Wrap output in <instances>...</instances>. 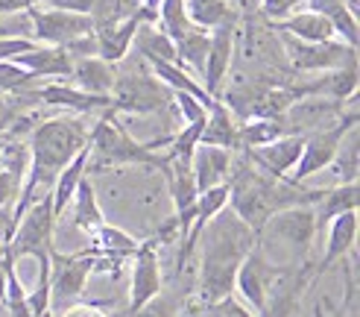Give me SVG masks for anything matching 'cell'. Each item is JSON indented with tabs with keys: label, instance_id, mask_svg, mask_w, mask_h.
Here are the masks:
<instances>
[{
	"label": "cell",
	"instance_id": "cell-41",
	"mask_svg": "<svg viewBox=\"0 0 360 317\" xmlns=\"http://www.w3.org/2000/svg\"><path fill=\"white\" fill-rule=\"evenodd\" d=\"M15 232V215L9 206H0V247H6Z\"/></svg>",
	"mask_w": 360,
	"mask_h": 317
},
{
	"label": "cell",
	"instance_id": "cell-43",
	"mask_svg": "<svg viewBox=\"0 0 360 317\" xmlns=\"http://www.w3.org/2000/svg\"><path fill=\"white\" fill-rule=\"evenodd\" d=\"M6 299V261H4V253H0V303Z\"/></svg>",
	"mask_w": 360,
	"mask_h": 317
},
{
	"label": "cell",
	"instance_id": "cell-7",
	"mask_svg": "<svg viewBox=\"0 0 360 317\" xmlns=\"http://www.w3.org/2000/svg\"><path fill=\"white\" fill-rule=\"evenodd\" d=\"M352 127H357V112H354V109H352L349 115H343V118H340L334 127H328V130L304 132L302 156H299V162H296V168L290 170V176H287V180H290V182H308L311 176L328 170L331 162H334V156H337V150H340V144H343L346 132H349Z\"/></svg>",
	"mask_w": 360,
	"mask_h": 317
},
{
	"label": "cell",
	"instance_id": "cell-42",
	"mask_svg": "<svg viewBox=\"0 0 360 317\" xmlns=\"http://www.w3.org/2000/svg\"><path fill=\"white\" fill-rule=\"evenodd\" d=\"M258 6H261V0H235L238 15H255Z\"/></svg>",
	"mask_w": 360,
	"mask_h": 317
},
{
	"label": "cell",
	"instance_id": "cell-1",
	"mask_svg": "<svg viewBox=\"0 0 360 317\" xmlns=\"http://www.w3.org/2000/svg\"><path fill=\"white\" fill-rule=\"evenodd\" d=\"M200 276H196V299L205 306L217 303V299L235 294V276L240 261L258 247V232L249 223H243L229 206L214 215L200 241Z\"/></svg>",
	"mask_w": 360,
	"mask_h": 317
},
{
	"label": "cell",
	"instance_id": "cell-25",
	"mask_svg": "<svg viewBox=\"0 0 360 317\" xmlns=\"http://www.w3.org/2000/svg\"><path fill=\"white\" fill-rule=\"evenodd\" d=\"M70 215H74V226L79 229V232H85L88 238H91L97 229L105 223L103 218V209L97 203V191H94V182L88 180V176H82V182L77 185L74 191V200H70Z\"/></svg>",
	"mask_w": 360,
	"mask_h": 317
},
{
	"label": "cell",
	"instance_id": "cell-31",
	"mask_svg": "<svg viewBox=\"0 0 360 317\" xmlns=\"http://www.w3.org/2000/svg\"><path fill=\"white\" fill-rule=\"evenodd\" d=\"M287 115L284 118H246L243 127H238V135H240V147L249 150V147H264L269 141H276L281 135H287Z\"/></svg>",
	"mask_w": 360,
	"mask_h": 317
},
{
	"label": "cell",
	"instance_id": "cell-19",
	"mask_svg": "<svg viewBox=\"0 0 360 317\" xmlns=\"http://www.w3.org/2000/svg\"><path fill=\"white\" fill-rule=\"evenodd\" d=\"M12 62L27 68L35 80H68L70 68H74V56L65 47H53V44H35L12 56Z\"/></svg>",
	"mask_w": 360,
	"mask_h": 317
},
{
	"label": "cell",
	"instance_id": "cell-36",
	"mask_svg": "<svg viewBox=\"0 0 360 317\" xmlns=\"http://www.w3.org/2000/svg\"><path fill=\"white\" fill-rule=\"evenodd\" d=\"M205 317H258L255 311H252L240 297L235 294H229L223 299H217V303H211L205 306Z\"/></svg>",
	"mask_w": 360,
	"mask_h": 317
},
{
	"label": "cell",
	"instance_id": "cell-24",
	"mask_svg": "<svg viewBox=\"0 0 360 317\" xmlns=\"http://www.w3.org/2000/svg\"><path fill=\"white\" fill-rule=\"evenodd\" d=\"M200 144H214V147H226V150H238L240 147L238 120H235V115H231V109L223 100L214 106V109H208Z\"/></svg>",
	"mask_w": 360,
	"mask_h": 317
},
{
	"label": "cell",
	"instance_id": "cell-32",
	"mask_svg": "<svg viewBox=\"0 0 360 317\" xmlns=\"http://www.w3.org/2000/svg\"><path fill=\"white\" fill-rule=\"evenodd\" d=\"M205 53H208V30L191 27L182 39H176V59L182 68H191L196 74H202Z\"/></svg>",
	"mask_w": 360,
	"mask_h": 317
},
{
	"label": "cell",
	"instance_id": "cell-17",
	"mask_svg": "<svg viewBox=\"0 0 360 317\" xmlns=\"http://www.w3.org/2000/svg\"><path fill=\"white\" fill-rule=\"evenodd\" d=\"M32 97L50 106V109H62L70 115H88V112H97V109H109V97L103 94H88L82 88L70 85L65 80H50L44 85H35L32 88Z\"/></svg>",
	"mask_w": 360,
	"mask_h": 317
},
{
	"label": "cell",
	"instance_id": "cell-39",
	"mask_svg": "<svg viewBox=\"0 0 360 317\" xmlns=\"http://www.w3.org/2000/svg\"><path fill=\"white\" fill-rule=\"evenodd\" d=\"M340 317H360V303H357V273L354 268H346V297Z\"/></svg>",
	"mask_w": 360,
	"mask_h": 317
},
{
	"label": "cell",
	"instance_id": "cell-29",
	"mask_svg": "<svg viewBox=\"0 0 360 317\" xmlns=\"http://www.w3.org/2000/svg\"><path fill=\"white\" fill-rule=\"evenodd\" d=\"M141 247V241L135 235H129L126 229L112 226V223H103L97 232L91 235V250L97 256H109V259H132V253Z\"/></svg>",
	"mask_w": 360,
	"mask_h": 317
},
{
	"label": "cell",
	"instance_id": "cell-15",
	"mask_svg": "<svg viewBox=\"0 0 360 317\" xmlns=\"http://www.w3.org/2000/svg\"><path fill=\"white\" fill-rule=\"evenodd\" d=\"M316 215H314V206H290V209H281L276 211L273 218L266 220L264 232H273L276 238H281L290 250H296L302 256V261L308 259V247L316 235ZM261 232V235H264Z\"/></svg>",
	"mask_w": 360,
	"mask_h": 317
},
{
	"label": "cell",
	"instance_id": "cell-27",
	"mask_svg": "<svg viewBox=\"0 0 360 317\" xmlns=\"http://www.w3.org/2000/svg\"><path fill=\"white\" fill-rule=\"evenodd\" d=\"M135 53L143 59V62H176V42L170 39V35L155 27V24H141L138 32H135V42H132Z\"/></svg>",
	"mask_w": 360,
	"mask_h": 317
},
{
	"label": "cell",
	"instance_id": "cell-22",
	"mask_svg": "<svg viewBox=\"0 0 360 317\" xmlns=\"http://www.w3.org/2000/svg\"><path fill=\"white\" fill-rule=\"evenodd\" d=\"M273 30H278L284 35H293V39H299V42H311V44L337 39L331 21L322 12H314V9H296L293 15L276 21Z\"/></svg>",
	"mask_w": 360,
	"mask_h": 317
},
{
	"label": "cell",
	"instance_id": "cell-40",
	"mask_svg": "<svg viewBox=\"0 0 360 317\" xmlns=\"http://www.w3.org/2000/svg\"><path fill=\"white\" fill-rule=\"evenodd\" d=\"M62 317H109V311H105L100 303H74L68 306Z\"/></svg>",
	"mask_w": 360,
	"mask_h": 317
},
{
	"label": "cell",
	"instance_id": "cell-26",
	"mask_svg": "<svg viewBox=\"0 0 360 317\" xmlns=\"http://www.w3.org/2000/svg\"><path fill=\"white\" fill-rule=\"evenodd\" d=\"M360 206V185L357 182H337L334 188L322 191V197L314 209L316 226H326L328 220L346 215V211H357Z\"/></svg>",
	"mask_w": 360,
	"mask_h": 317
},
{
	"label": "cell",
	"instance_id": "cell-8",
	"mask_svg": "<svg viewBox=\"0 0 360 317\" xmlns=\"http://www.w3.org/2000/svg\"><path fill=\"white\" fill-rule=\"evenodd\" d=\"M30 39L39 44H53V47H65L74 39L94 32V21L88 15L77 12H65V9H50V6H30Z\"/></svg>",
	"mask_w": 360,
	"mask_h": 317
},
{
	"label": "cell",
	"instance_id": "cell-21",
	"mask_svg": "<svg viewBox=\"0 0 360 317\" xmlns=\"http://www.w3.org/2000/svg\"><path fill=\"white\" fill-rule=\"evenodd\" d=\"M115 77H117V65L105 62L100 56H82V59H74V68H70L68 82L82 88V92H88V94L109 97L112 85H115Z\"/></svg>",
	"mask_w": 360,
	"mask_h": 317
},
{
	"label": "cell",
	"instance_id": "cell-12",
	"mask_svg": "<svg viewBox=\"0 0 360 317\" xmlns=\"http://www.w3.org/2000/svg\"><path fill=\"white\" fill-rule=\"evenodd\" d=\"M235 42H238V21L208 30V53L200 77H202V88L214 100H223L226 77L231 70V59H235Z\"/></svg>",
	"mask_w": 360,
	"mask_h": 317
},
{
	"label": "cell",
	"instance_id": "cell-23",
	"mask_svg": "<svg viewBox=\"0 0 360 317\" xmlns=\"http://www.w3.org/2000/svg\"><path fill=\"white\" fill-rule=\"evenodd\" d=\"M88 165H91V150L82 147V150L62 168V173L56 176V182H53V188H50V203H53V215H56V220L68 211L70 200H74L77 185L82 182V176H88V170H91Z\"/></svg>",
	"mask_w": 360,
	"mask_h": 317
},
{
	"label": "cell",
	"instance_id": "cell-4",
	"mask_svg": "<svg viewBox=\"0 0 360 317\" xmlns=\"http://www.w3.org/2000/svg\"><path fill=\"white\" fill-rule=\"evenodd\" d=\"M88 150H91V165L88 168L143 165V168H155L158 173H165L167 168V156H158V150H153L147 141H135L117 120V112L112 109H105L103 118L91 127Z\"/></svg>",
	"mask_w": 360,
	"mask_h": 317
},
{
	"label": "cell",
	"instance_id": "cell-11",
	"mask_svg": "<svg viewBox=\"0 0 360 317\" xmlns=\"http://www.w3.org/2000/svg\"><path fill=\"white\" fill-rule=\"evenodd\" d=\"M94 250H82V253H56L53 247L50 253V297L53 299H77L85 285L88 276L94 273Z\"/></svg>",
	"mask_w": 360,
	"mask_h": 317
},
{
	"label": "cell",
	"instance_id": "cell-16",
	"mask_svg": "<svg viewBox=\"0 0 360 317\" xmlns=\"http://www.w3.org/2000/svg\"><path fill=\"white\" fill-rule=\"evenodd\" d=\"M302 147H304V132H287L264 147H249L243 153H246V158H252V165L258 170H264L266 176H273V180H287L299 162Z\"/></svg>",
	"mask_w": 360,
	"mask_h": 317
},
{
	"label": "cell",
	"instance_id": "cell-6",
	"mask_svg": "<svg viewBox=\"0 0 360 317\" xmlns=\"http://www.w3.org/2000/svg\"><path fill=\"white\" fill-rule=\"evenodd\" d=\"M53 229H56V215H53V203H50V191H47L44 197H39L18 218L15 232L4 250L12 261L53 250Z\"/></svg>",
	"mask_w": 360,
	"mask_h": 317
},
{
	"label": "cell",
	"instance_id": "cell-9",
	"mask_svg": "<svg viewBox=\"0 0 360 317\" xmlns=\"http://www.w3.org/2000/svg\"><path fill=\"white\" fill-rule=\"evenodd\" d=\"M290 271V268H278V264L269 261L258 247L252 250L243 261H240V268H238V276H235V294L243 299V303L261 314L266 309V299L269 294H273L276 288V282Z\"/></svg>",
	"mask_w": 360,
	"mask_h": 317
},
{
	"label": "cell",
	"instance_id": "cell-20",
	"mask_svg": "<svg viewBox=\"0 0 360 317\" xmlns=\"http://www.w3.org/2000/svg\"><path fill=\"white\" fill-rule=\"evenodd\" d=\"M326 253H322V261L314 268V279L328 273L337 261H343L349 253H354V244H357V211H346L334 220L326 223Z\"/></svg>",
	"mask_w": 360,
	"mask_h": 317
},
{
	"label": "cell",
	"instance_id": "cell-34",
	"mask_svg": "<svg viewBox=\"0 0 360 317\" xmlns=\"http://www.w3.org/2000/svg\"><path fill=\"white\" fill-rule=\"evenodd\" d=\"M35 80L27 68L15 65L12 59H0V94H24L35 88Z\"/></svg>",
	"mask_w": 360,
	"mask_h": 317
},
{
	"label": "cell",
	"instance_id": "cell-3",
	"mask_svg": "<svg viewBox=\"0 0 360 317\" xmlns=\"http://www.w3.org/2000/svg\"><path fill=\"white\" fill-rule=\"evenodd\" d=\"M231 173L235 176H229V209L255 229L258 241L266 220L276 211L290 206H316L322 197L319 188H304V182L290 180H273L255 165H238L231 168Z\"/></svg>",
	"mask_w": 360,
	"mask_h": 317
},
{
	"label": "cell",
	"instance_id": "cell-30",
	"mask_svg": "<svg viewBox=\"0 0 360 317\" xmlns=\"http://www.w3.org/2000/svg\"><path fill=\"white\" fill-rule=\"evenodd\" d=\"M188 18L193 27L214 30L220 24H235L238 9L229 0H188Z\"/></svg>",
	"mask_w": 360,
	"mask_h": 317
},
{
	"label": "cell",
	"instance_id": "cell-10",
	"mask_svg": "<svg viewBox=\"0 0 360 317\" xmlns=\"http://www.w3.org/2000/svg\"><path fill=\"white\" fill-rule=\"evenodd\" d=\"M281 44H284V53H287V59H290V65L296 70H302V74H326V70L343 68L346 62L357 59V47H349L340 39L311 44V42L293 39V35H284Z\"/></svg>",
	"mask_w": 360,
	"mask_h": 317
},
{
	"label": "cell",
	"instance_id": "cell-35",
	"mask_svg": "<svg viewBox=\"0 0 360 317\" xmlns=\"http://www.w3.org/2000/svg\"><path fill=\"white\" fill-rule=\"evenodd\" d=\"M179 311H182V297L161 288L153 299H147V303L135 309L129 317H179Z\"/></svg>",
	"mask_w": 360,
	"mask_h": 317
},
{
	"label": "cell",
	"instance_id": "cell-13",
	"mask_svg": "<svg viewBox=\"0 0 360 317\" xmlns=\"http://www.w3.org/2000/svg\"><path fill=\"white\" fill-rule=\"evenodd\" d=\"M158 247H161L158 238H147V241H141V247L132 253V276H129V303H126V314L141 309L147 299H153L161 288H165Z\"/></svg>",
	"mask_w": 360,
	"mask_h": 317
},
{
	"label": "cell",
	"instance_id": "cell-38",
	"mask_svg": "<svg viewBox=\"0 0 360 317\" xmlns=\"http://www.w3.org/2000/svg\"><path fill=\"white\" fill-rule=\"evenodd\" d=\"M299 4H304V0H261L258 12H261V15L266 18L269 24H276V21H281V18L293 15Z\"/></svg>",
	"mask_w": 360,
	"mask_h": 317
},
{
	"label": "cell",
	"instance_id": "cell-44",
	"mask_svg": "<svg viewBox=\"0 0 360 317\" xmlns=\"http://www.w3.org/2000/svg\"><path fill=\"white\" fill-rule=\"evenodd\" d=\"M314 317H328L326 306H322V303H316V309H314Z\"/></svg>",
	"mask_w": 360,
	"mask_h": 317
},
{
	"label": "cell",
	"instance_id": "cell-37",
	"mask_svg": "<svg viewBox=\"0 0 360 317\" xmlns=\"http://www.w3.org/2000/svg\"><path fill=\"white\" fill-rule=\"evenodd\" d=\"M173 103H176V109L179 115L185 118V123H196V120H205L208 109H205V103H200L193 94L188 92H173Z\"/></svg>",
	"mask_w": 360,
	"mask_h": 317
},
{
	"label": "cell",
	"instance_id": "cell-33",
	"mask_svg": "<svg viewBox=\"0 0 360 317\" xmlns=\"http://www.w3.org/2000/svg\"><path fill=\"white\" fill-rule=\"evenodd\" d=\"M360 144H357V127H352L343 138V144H340L337 156H334V173L340 176L343 182H357V168H360Z\"/></svg>",
	"mask_w": 360,
	"mask_h": 317
},
{
	"label": "cell",
	"instance_id": "cell-28",
	"mask_svg": "<svg viewBox=\"0 0 360 317\" xmlns=\"http://www.w3.org/2000/svg\"><path fill=\"white\" fill-rule=\"evenodd\" d=\"M304 4H308V9L322 12V15L328 18L340 42H346L349 47H357V42H360L357 15L343 4V0H304Z\"/></svg>",
	"mask_w": 360,
	"mask_h": 317
},
{
	"label": "cell",
	"instance_id": "cell-18",
	"mask_svg": "<svg viewBox=\"0 0 360 317\" xmlns=\"http://www.w3.org/2000/svg\"><path fill=\"white\" fill-rule=\"evenodd\" d=\"M231 168H235V150H226V147L196 144V150L191 156L193 182H196V188H200V191L229 182Z\"/></svg>",
	"mask_w": 360,
	"mask_h": 317
},
{
	"label": "cell",
	"instance_id": "cell-14",
	"mask_svg": "<svg viewBox=\"0 0 360 317\" xmlns=\"http://www.w3.org/2000/svg\"><path fill=\"white\" fill-rule=\"evenodd\" d=\"M141 24H155V12L138 6L135 12H129L126 18L115 24H105L100 30H94V44H97V56L112 62V65H120L132 50V42H135V32Z\"/></svg>",
	"mask_w": 360,
	"mask_h": 317
},
{
	"label": "cell",
	"instance_id": "cell-2",
	"mask_svg": "<svg viewBox=\"0 0 360 317\" xmlns=\"http://www.w3.org/2000/svg\"><path fill=\"white\" fill-rule=\"evenodd\" d=\"M91 130L85 127V120L79 115H59V118H47L30 135V162L24 173V188L18 194V206H15V223L24 211L53 188L56 176L62 168L74 158L82 147H88Z\"/></svg>",
	"mask_w": 360,
	"mask_h": 317
},
{
	"label": "cell",
	"instance_id": "cell-45",
	"mask_svg": "<svg viewBox=\"0 0 360 317\" xmlns=\"http://www.w3.org/2000/svg\"><path fill=\"white\" fill-rule=\"evenodd\" d=\"M4 130H6V120H4V118H0V132H4Z\"/></svg>",
	"mask_w": 360,
	"mask_h": 317
},
{
	"label": "cell",
	"instance_id": "cell-5",
	"mask_svg": "<svg viewBox=\"0 0 360 317\" xmlns=\"http://www.w3.org/2000/svg\"><path fill=\"white\" fill-rule=\"evenodd\" d=\"M109 100H112L109 109L120 115H155L170 106L173 92L167 85H161L147 68V62H143L135 70H120L115 77Z\"/></svg>",
	"mask_w": 360,
	"mask_h": 317
}]
</instances>
